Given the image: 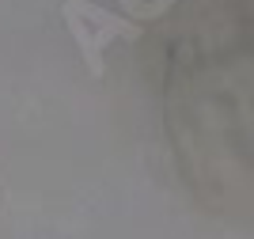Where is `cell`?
<instances>
[{"mask_svg": "<svg viewBox=\"0 0 254 239\" xmlns=\"http://www.w3.org/2000/svg\"><path fill=\"white\" fill-rule=\"evenodd\" d=\"M61 19H64V27H68V34H72L80 57H84L87 73L95 76V80H103V73H106V46H110V42H118V38L137 42L140 38L137 19H126V15H118V11H106L95 0H64Z\"/></svg>", "mask_w": 254, "mask_h": 239, "instance_id": "1", "label": "cell"}, {"mask_svg": "<svg viewBox=\"0 0 254 239\" xmlns=\"http://www.w3.org/2000/svg\"><path fill=\"white\" fill-rule=\"evenodd\" d=\"M118 4H122V11H126L129 19L144 23V19H159V15H167L179 0H118Z\"/></svg>", "mask_w": 254, "mask_h": 239, "instance_id": "2", "label": "cell"}]
</instances>
